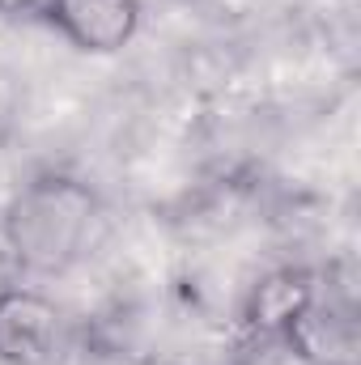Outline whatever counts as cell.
<instances>
[{
	"label": "cell",
	"mask_w": 361,
	"mask_h": 365,
	"mask_svg": "<svg viewBox=\"0 0 361 365\" xmlns=\"http://www.w3.org/2000/svg\"><path fill=\"white\" fill-rule=\"evenodd\" d=\"M102 225V200L86 179L47 170L21 182L0 212V238L9 259L26 276H64L86 259Z\"/></svg>",
	"instance_id": "6da1fadb"
},
{
	"label": "cell",
	"mask_w": 361,
	"mask_h": 365,
	"mask_svg": "<svg viewBox=\"0 0 361 365\" xmlns=\"http://www.w3.org/2000/svg\"><path fill=\"white\" fill-rule=\"evenodd\" d=\"M34 17L81 56H119L145 21V0H43Z\"/></svg>",
	"instance_id": "7a4b0ae2"
},
{
	"label": "cell",
	"mask_w": 361,
	"mask_h": 365,
	"mask_svg": "<svg viewBox=\"0 0 361 365\" xmlns=\"http://www.w3.org/2000/svg\"><path fill=\"white\" fill-rule=\"evenodd\" d=\"M64 349V310L30 284L0 289V365H51Z\"/></svg>",
	"instance_id": "3957f363"
},
{
	"label": "cell",
	"mask_w": 361,
	"mask_h": 365,
	"mask_svg": "<svg viewBox=\"0 0 361 365\" xmlns=\"http://www.w3.org/2000/svg\"><path fill=\"white\" fill-rule=\"evenodd\" d=\"M310 302H315V289L302 272H276L268 280L255 284L251 293V327H260V336H280V340H293L306 319H310Z\"/></svg>",
	"instance_id": "277c9868"
},
{
	"label": "cell",
	"mask_w": 361,
	"mask_h": 365,
	"mask_svg": "<svg viewBox=\"0 0 361 365\" xmlns=\"http://www.w3.org/2000/svg\"><path fill=\"white\" fill-rule=\"evenodd\" d=\"M43 0H0V17H21V13H34Z\"/></svg>",
	"instance_id": "5b68a950"
}]
</instances>
